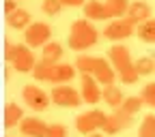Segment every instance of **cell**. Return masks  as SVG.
I'll return each instance as SVG.
<instances>
[{"label": "cell", "mask_w": 155, "mask_h": 137, "mask_svg": "<svg viewBox=\"0 0 155 137\" xmlns=\"http://www.w3.org/2000/svg\"><path fill=\"white\" fill-rule=\"evenodd\" d=\"M142 101H144V105H149V107H153L155 109V82H151V84H147L144 88H142Z\"/></svg>", "instance_id": "obj_26"}, {"label": "cell", "mask_w": 155, "mask_h": 137, "mask_svg": "<svg viewBox=\"0 0 155 137\" xmlns=\"http://www.w3.org/2000/svg\"><path fill=\"white\" fill-rule=\"evenodd\" d=\"M61 56H63V45L56 43V41H50L43 47V58H41V60H45L50 64H56L58 60H61Z\"/></svg>", "instance_id": "obj_21"}, {"label": "cell", "mask_w": 155, "mask_h": 137, "mask_svg": "<svg viewBox=\"0 0 155 137\" xmlns=\"http://www.w3.org/2000/svg\"><path fill=\"white\" fill-rule=\"evenodd\" d=\"M61 9H63V2H61V0H43V13L56 15V13H61Z\"/></svg>", "instance_id": "obj_27"}, {"label": "cell", "mask_w": 155, "mask_h": 137, "mask_svg": "<svg viewBox=\"0 0 155 137\" xmlns=\"http://www.w3.org/2000/svg\"><path fill=\"white\" fill-rule=\"evenodd\" d=\"M82 9H84V17L86 19H108L106 5L99 2V0H88Z\"/></svg>", "instance_id": "obj_16"}, {"label": "cell", "mask_w": 155, "mask_h": 137, "mask_svg": "<svg viewBox=\"0 0 155 137\" xmlns=\"http://www.w3.org/2000/svg\"><path fill=\"white\" fill-rule=\"evenodd\" d=\"M7 24L11 26V28H28L32 22H30V13L28 11H24V9H17L15 13H11V15H7Z\"/></svg>", "instance_id": "obj_18"}, {"label": "cell", "mask_w": 155, "mask_h": 137, "mask_svg": "<svg viewBox=\"0 0 155 137\" xmlns=\"http://www.w3.org/2000/svg\"><path fill=\"white\" fill-rule=\"evenodd\" d=\"M129 0H106V13L108 17H123L127 15V9H129Z\"/></svg>", "instance_id": "obj_19"}, {"label": "cell", "mask_w": 155, "mask_h": 137, "mask_svg": "<svg viewBox=\"0 0 155 137\" xmlns=\"http://www.w3.org/2000/svg\"><path fill=\"white\" fill-rule=\"evenodd\" d=\"M110 62L114 67V71L119 73V79L123 84H136L138 82V69H136V62L131 60V54L125 45H112L110 47Z\"/></svg>", "instance_id": "obj_1"}, {"label": "cell", "mask_w": 155, "mask_h": 137, "mask_svg": "<svg viewBox=\"0 0 155 137\" xmlns=\"http://www.w3.org/2000/svg\"><path fill=\"white\" fill-rule=\"evenodd\" d=\"M142 105H144L142 96H125V101H123V105H121L119 109L125 111V114H129V116H134V114H138V111H140Z\"/></svg>", "instance_id": "obj_23"}, {"label": "cell", "mask_w": 155, "mask_h": 137, "mask_svg": "<svg viewBox=\"0 0 155 137\" xmlns=\"http://www.w3.org/2000/svg\"><path fill=\"white\" fill-rule=\"evenodd\" d=\"M138 137H155V114L144 116L140 131H138Z\"/></svg>", "instance_id": "obj_24"}, {"label": "cell", "mask_w": 155, "mask_h": 137, "mask_svg": "<svg viewBox=\"0 0 155 137\" xmlns=\"http://www.w3.org/2000/svg\"><path fill=\"white\" fill-rule=\"evenodd\" d=\"M136 69H138V75H151L155 73V62L153 58H140V60H136Z\"/></svg>", "instance_id": "obj_25"}, {"label": "cell", "mask_w": 155, "mask_h": 137, "mask_svg": "<svg viewBox=\"0 0 155 137\" xmlns=\"http://www.w3.org/2000/svg\"><path fill=\"white\" fill-rule=\"evenodd\" d=\"M11 67L17 73H32L35 71L37 62H35V56H32L28 45H15L13 58H11Z\"/></svg>", "instance_id": "obj_7"}, {"label": "cell", "mask_w": 155, "mask_h": 137, "mask_svg": "<svg viewBox=\"0 0 155 137\" xmlns=\"http://www.w3.org/2000/svg\"><path fill=\"white\" fill-rule=\"evenodd\" d=\"M22 120H24V109L19 107L17 103H7V107H5V126L13 129Z\"/></svg>", "instance_id": "obj_15"}, {"label": "cell", "mask_w": 155, "mask_h": 137, "mask_svg": "<svg viewBox=\"0 0 155 137\" xmlns=\"http://www.w3.org/2000/svg\"><path fill=\"white\" fill-rule=\"evenodd\" d=\"M50 96H52V103L58 105V107H78V105L84 103L82 94L78 92L73 86H63V84L61 86H54L52 92H50Z\"/></svg>", "instance_id": "obj_4"}, {"label": "cell", "mask_w": 155, "mask_h": 137, "mask_svg": "<svg viewBox=\"0 0 155 137\" xmlns=\"http://www.w3.org/2000/svg\"><path fill=\"white\" fill-rule=\"evenodd\" d=\"M131 118H134V116H129V114H125L121 109H114V114H110L106 118V124H104L101 131L106 135H114V133H119V131L131 126Z\"/></svg>", "instance_id": "obj_10"}, {"label": "cell", "mask_w": 155, "mask_h": 137, "mask_svg": "<svg viewBox=\"0 0 155 137\" xmlns=\"http://www.w3.org/2000/svg\"><path fill=\"white\" fill-rule=\"evenodd\" d=\"M9 137H11V135H9Z\"/></svg>", "instance_id": "obj_33"}, {"label": "cell", "mask_w": 155, "mask_h": 137, "mask_svg": "<svg viewBox=\"0 0 155 137\" xmlns=\"http://www.w3.org/2000/svg\"><path fill=\"white\" fill-rule=\"evenodd\" d=\"M97 60L99 58H95V56H78V60H75V69L78 73H82V75H93L95 73V67H97Z\"/></svg>", "instance_id": "obj_20"}, {"label": "cell", "mask_w": 155, "mask_h": 137, "mask_svg": "<svg viewBox=\"0 0 155 137\" xmlns=\"http://www.w3.org/2000/svg\"><path fill=\"white\" fill-rule=\"evenodd\" d=\"M97 39H99V32L97 28L88 22V19H75L71 24V30H69V47L73 51H84L88 47H93L97 43Z\"/></svg>", "instance_id": "obj_2"}, {"label": "cell", "mask_w": 155, "mask_h": 137, "mask_svg": "<svg viewBox=\"0 0 155 137\" xmlns=\"http://www.w3.org/2000/svg\"><path fill=\"white\" fill-rule=\"evenodd\" d=\"M22 96H24V103H26L32 111H43V109H48V105H50V101H52V96H50L43 88L32 86V84L24 86Z\"/></svg>", "instance_id": "obj_5"}, {"label": "cell", "mask_w": 155, "mask_h": 137, "mask_svg": "<svg viewBox=\"0 0 155 137\" xmlns=\"http://www.w3.org/2000/svg\"><path fill=\"white\" fill-rule=\"evenodd\" d=\"M104 101H106V105H110L112 109H119L121 105H123V92H121V88L119 86H106L104 88Z\"/></svg>", "instance_id": "obj_17"}, {"label": "cell", "mask_w": 155, "mask_h": 137, "mask_svg": "<svg viewBox=\"0 0 155 137\" xmlns=\"http://www.w3.org/2000/svg\"><path fill=\"white\" fill-rule=\"evenodd\" d=\"M13 49H15V45H13L11 41H7V43H5V58H7L9 62H11V58H13Z\"/></svg>", "instance_id": "obj_31"}, {"label": "cell", "mask_w": 155, "mask_h": 137, "mask_svg": "<svg viewBox=\"0 0 155 137\" xmlns=\"http://www.w3.org/2000/svg\"><path fill=\"white\" fill-rule=\"evenodd\" d=\"M116 75H119V73L114 71L112 62H108L106 58H99V60H97V67H95L93 77H95L101 86H112V84L116 82Z\"/></svg>", "instance_id": "obj_12"}, {"label": "cell", "mask_w": 155, "mask_h": 137, "mask_svg": "<svg viewBox=\"0 0 155 137\" xmlns=\"http://www.w3.org/2000/svg\"><path fill=\"white\" fill-rule=\"evenodd\" d=\"M63 2V7H71V9H75V7H84L86 5V0H61Z\"/></svg>", "instance_id": "obj_29"}, {"label": "cell", "mask_w": 155, "mask_h": 137, "mask_svg": "<svg viewBox=\"0 0 155 137\" xmlns=\"http://www.w3.org/2000/svg\"><path fill=\"white\" fill-rule=\"evenodd\" d=\"M48 126L50 124H45L39 118H24L19 122V131H22V135H26V137H45Z\"/></svg>", "instance_id": "obj_13"}, {"label": "cell", "mask_w": 155, "mask_h": 137, "mask_svg": "<svg viewBox=\"0 0 155 137\" xmlns=\"http://www.w3.org/2000/svg\"><path fill=\"white\" fill-rule=\"evenodd\" d=\"M106 118H108V116H106L101 109H91V111H84V114H80V116L75 118V129L80 131L82 135L97 133L99 129H104Z\"/></svg>", "instance_id": "obj_3"}, {"label": "cell", "mask_w": 155, "mask_h": 137, "mask_svg": "<svg viewBox=\"0 0 155 137\" xmlns=\"http://www.w3.org/2000/svg\"><path fill=\"white\" fill-rule=\"evenodd\" d=\"M99 86H101V84L97 82L93 75H82L80 94H82L84 103H88V105H95V103H99V99H104V90H101Z\"/></svg>", "instance_id": "obj_9"}, {"label": "cell", "mask_w": 155, "mask_h": 137, "mask_svg": "<svg viewBox=\"0 0 155 137\" xmlns=\"http://www.w3.org/2000/svg\"><path fill=\"white\" fill-rule=\"evenodd\" d=\"M45 137H67V129L63 124H50Z\"/></svg>", "instance_id": "obj_28"}, {"label": "cell", "mask_w": 155, "mask_h": 137, "mask_svg": "<svg viewBox=\"0 0 155 137\" xmlns=\"http://www.w3.org/2000/svg\"><path fill=\"white\" fill-rule=\"evenodd\" d=\"M127 17L131 19L134 24L140 26L142 22L151 19V7H149L147 2H142V0H136V2H131L129 9H127Z\"/></svg>", "instance_id": "obj_14"}, {"label": "cell", "mask_w": 155, "mask_h": 137, "mask_svg": "<svg viewBox=\"0 0 155 137\" xmlns=\"http://www.w3.org/2000/svg\"><path fill=\"white\" fill-rule=\"evenodd\" d=\"M138 36H140V41H144V43H155V19L153 17L138 26Z\"/></svg>", "instance_id": "obj_22"}, {"label": "cell", "mask_w": 155, "mask_h": 137, "mask_svg": "<svg viewBox=\"0 0 155 137\" xmlns=\"http://www.w3.org/2000/svg\"><path fill=\"white\" fill-rule=\"evenodd\" d=\"M75 73H78L75 64L71 67V64H65V62H56V64H52V73H50V79L48 82L54 84V86H61V84L71 82L75 77Z\"/></svg>", "instance_id": "obj_11"}, {"label": "cell", "mask_w": 155, "mask_h": 137, "mask_svg": "<svg viewBox=\"0 0 155 137\" xmlns=\"http://www.w3.org/2000/svg\"><path fill=\"white\" fill-rule=\"evenodd\" d=\"M134 26L136 24L131 22L129 17H119V19H114L110 26H106L104 36L110 39V41H123V39L134 34Z\"/></svg>", "instance_id": "obj_8"}, {"label": "cell", "mask_w": 155, "mask_h": 137, "mask_svg": "<svg viewBox=\"0 0 155 137\" xmlns=\"http://www.w3.org/2000/svg\"><path fill=\"white\" fill-rule=\"evenodd\" d=\"M84 137H106V135H101V133H91V135H84Z\"/></svg>", "instance_id": "obj_32"}, {"label": "cell", "mask_w": 155, "mask_h": 137, "mask_svg": "<svg viewBox=\"0 0 155 137\" xmlns=\"http://www.w3.org/2000/svg\"><path fill=\"white\" fill-rule=\"evenodd\" d=\"M19 7L15 5V0H5V13L7 15H11V13H15Z\"/></svg>", "instance_id": "obj_30"}, {"label": "cell", "mask_w": 155, "mask_h": 137, "mask_svg": "<svg viewBox=\"0 0 155 137\" xmlns=\"http://www.w3.org/2000/svg\"><path fill=\"white\" fill-rule=\"evenodd\" d=\"M26 45L28 47H45L50 43V36H52V28L43 22H35L26 28Z\"/></svg>", "instance_id": "obj_6"}]
</instances>
